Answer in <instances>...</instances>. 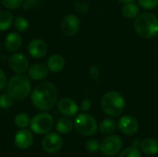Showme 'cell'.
<instances>
[{"instance_id": "1", "label": "cell", "mask_w": 158, "mask_h": 157, "mask_svg": "<svg viewBox=\"0 0 158 157\" xmlns=\"http://www.w3.org/2000/svg\"><path fill=\"white\" fill-rule=\"evenodd\" d=\"M56 87L51 82H41L34 87L31 99L33 105L41 111H49L57 101Z\"/></svg>"}, {"instance_id": "2", "label": "cell", "mask_w": 158, "mask_h": 157, "mask_svg": "<svg viewBox=\"0 0 158 157\" xmlns=\"http://www.w3.org/2000/svg\"><path fill=\"white\" fill-rule=\"evenodd\" d=\"M136 33L144 38L152 39L158 34V19L151 12H143L137 16L133 23Z\"/></svg>"}, {"instance_id": "3", "label": "cell", "mask_w": 158, "mask_h": 157, "mask_svg": "<svg viewBox=\"0 0 158 157\" xmlns=\"http://www.w3.org/2000/svg\"><path fill=\"white\" fill-rule=\"evenodd\" d=\"M101 106L105 114L112 118L121 116L125 108V100L123 95L117 91L106 93L101 99Z\"/></svg>"}, {"instance_id": "4", "label": "cell", "mask_w": 158, "mask_h": 157, "mask_svg": "<svg viewBox=\"0 0 158 157\" xmlns=\"http://www.w3.org/2000/svg\"><path fill=\"white\" fill-rule=\"evenodd\" d=\"M31 81L25 75L13 76L6 84V93L15 100H23L31 93Z\"/></svg>"}, {"instance_id": "5", "label": "cell", "mask_w": 158, "mask_h": 157, "mask_svg": "<svg viewBox=\"0 0 158 157\" xmlns=\"http://www.w3.org/2000/svg\"><path fill=\"white\" fill-rule=\"evenodd\" d=\"M74 128L78 133L83 136H93L97 132L98 124L96 119L89 114H80L74 121Z\"/></svg>"}, {"instance_id": "6", "label": "cell", "mask_w": 158, "mask_h": 157, "mask_svg": "<svg viewBox=\"0 0 158 157\" xmlns=\"http://www.w3.org/2000/svg\"><path fill=\"white\" fill-rule=\"evenodd\" d=\"M31 130L36 134H45L48 133L53 126H54V119L53 117L45 112L39 113L35 115L31 119Z\"/></svg>"}, {"instance_id": "7", "label": "cell", "mask_w": 158, "mask_h": 157, "mask_svg": "<svg viewBox=\"0 0 158 157\" xmlns=\"http://www.w3.org/2000/svg\"><path fill=\"white\" fill-rule=\"evenodd\" d=\"M122 147V140L118 135H109L100 143V151L106 156H114L119 153Z\"/></svg>"}, {"instance_id": "8", "label": "cell", "mask_w": 158, "mask_h": 157, "mask_svg": "<svg viewBox=\"0 0 158 157\" xmlns=\"http://www.w3.org/2000/svg\"><path fill=\"white\" fill-rule=\"evenodd\" d=\"M63 141L61 137L55 132L48 133L42 142V147L47 154H56L62 147Z\"/></svg>"}, {"instance_id": "9", "label": "cell", "mask_w": 158, "mask_h": 157, "mask_svg": "<svg viewBox=\"0 0 158 157\" xmlns=\"http://www.w3.org/2000/svg\"><path fill=\"white\" fill-rule=\"evenodd\" d=\"M8 66L15 73L22 74L29 68V60L23 54L14 53L8 58Z\"/></svg>"}, {"instance_id": "10", "label": "cell", "mask_w": 158, "mask_h": 157, "mask_svg": "<svg viewBox=\"0 0 158 157\" xmlns=\"http://www.w3.org/2000/svg\"><path fill=\"white\" fill-rule=\"evenodd\" d=\"M80 19L74 14L66 15L61 22V31L66 36L75 35L80 29Z\"/></svg>"}, {"instance_id": "11", "label": "cell", "mask_w": 158, "mask_h": 157, "mask_svg": "<svg viewBox=\"0 0 158 157\" xmlns=\"http://www.w3.org/2000/svg\"><path fill=\"white\" fill-rule=\"evenodd\" d=\"M118 127L120 130L121 132H123L126 135H133L135 134L139 130V123L135 118L132 116H122L118 122Z\"/></svg>"}, {"instance_id": "12", "label": "cell", "mask_w": 158, "mask_h": 157, "mask_svg": "<svg viewBox=\"0 0 158 157\" xmlns=\"http://www.w3.org/2000/svg\"><path fill=\"white\" fill-rule=\"evenodd\" d=\"M28 52L33 58H43L47 53V44L42 39H33L28 45Z\"/></svg>"}, {"instance_id": "13", "label": "cell", "mask_w": 158, "mask_h": 157, "mask_svg": "<svg viewBox=\"0 0 158 157\" xmlns=\"http://www.w3.org/2000/svg\"><path fill=\"white\" fill-rule=\"evenodd\" d=\"M33 142L32 133L26 129H21L19 130L14 138L15 145L19 149H28L31 146Z\"/></svg>"}, {"instance_id": "14", "label": "cell", "mask_w": 158, "mask_h": 157, "mask_svg": "<svg viewBox=\"0 0 158 157\" xmlns=\"http://www.w3.org/2000/svg\"><path fill=\"white\" fill-rule=\"evenodd\" d=\"M58 110L61 114L66 117H73L79 111V106L77 103L69 97H65L59 100L58 102Z\"/></svg>"}, {"instance_id": "15", "label": "cell", "mask_w": 158, "mask_h": 157, "mask_svg": "<svg viewBox=\"0 0 158 157\" xmlns=\"http://www.w3.org/2000/svg\"><path fill=\"white\" fill-rule=\"evenodd\" d=\"M49 69L47 66L42 63L33 64L29 68L28 75L33 81H42L48 76Z\"/></svg>"}, {"instance_id": "16", "label": "cell", "mask_w": 158, "mask_h": 157, "mask_svg": "<svg viewBox=\"0 0 158 157\" xmlns=\"http://www.w3.org/2000/svg\"><path fill=\"white\" fill-rule=\"evenodd\" d=\"M22 39L18 32H10L6 36L5 39V47L9 52H15L21 46Z\"/></svg>"}, {"instance_id": "17", "label": "cell", "mask_w": 158, "mask_h": 157, "mask_svg": "<svg viewBox=\"0 0 158 157\" xmlns=\"http://www.w3.org/2000/svg\"><path fill=\"white\" fill-rule=\"evenodd\" d=\"M65 59L62 56L58 54L52 55L47 60V68L51 72L57 73L60 72L65 68Z\"/></svg>"}, {"instance_id": "18", "label": "cell", "mask_w": 158, "mask_h": 157, "mask_svg": "<svg viewBox=\"0 0 158 157\" xmlns=\"http://www.w3.org/2000/svg\"><path fill=\"white\" fill-rule=\"evenodd\" d=\"M141 151L148 155H155L158 154V141L154 138H146L140 143Z\"/></svg>"}, {"instance_id": "19", "label": "cell", "mask_w": 158, "mask_h": 157, "mask_svg": "<svg viewBox=\"0 0 158 157\" xmlns=\"http://www.w3.org/2000/svg\"><path fill=\"white\" fill-rule=\"evenodd\" d=\"M122 15L124 18L128 19H135L137 16L140 14V7L134 2L124 4L122 7Z\"/></svg>"}, {"instance_id": "20", "label": "cell", "mask_w": 158, "mask_h": 157, "mask_svg": "<svg viewBox=\"0 0 158 157\" xmlns=\"http://www.w3.org/2000/svg\"><path fill=\"white\" fill-rule=\"evenodd\" d=\"M73 127H74V122L69 118L66 117V118H60L57 121L56 129L58 133L67 134V133H69V132H70L72 130Z\"/></svg>"}, {"instance_id": "21", "label": "cell", "mask_w": 158, "mask_h": 157, "mask_svg": "<svg viewBox=\"0 0 158 157\" xmlns=\"http://www.w3.org/2000/svg\"><path fill=\"white\" fill-rule=\"evenodd\" d=\"M14 21L13 15L7 10L0 11V31H5L8 30Z\"/></svg>"}, {"instance_id": "22", "label": "cell", "mask_w": 158, "mask_h": 157, "mask_svg": "<svg viewBox=\"0 0 158 157\" xmlns=\"http://www.w3.org/2000/svg\"><path fill=\"white\" fill-rule=\"evenodd\" d=\"M117 128V123L113 118H105L99 125L100 131L104 135H111Z\"/></svg>"}, {"instance_id": "23", "label": "cell", "mask_w": 158, "mask_h": 157, "mask_svg": "<svg viewBox=\"0 0 158 157\" xmlns=\"http://www.w3.org/2000/svg\"><path fill=\"white\" fill-rule=\"evenodd\" d=\"M14 123L19 129H26L30 125L31 119L26 113H19L16 116L14 119Z\"/></svg>"}, {"instance_id": "24", "label": "cell", "mask_w": 158, "mask_h": 157, "mask_svg": "<svg viewBox=\"0 0 158 157\" xmlns=\"http://www.w3.org/2000/svg\"><path fill=\"white\" fill-rule=\"evenodd\" d=\"M14 26H15V29L18 31H20V32H23L25 31L28 27H29V22L28 20L23 18V17H17L15 19V22H14Z\"/></svg>"}, {"instance_id": "25", "label": "cell", "mask_w": 158, "mask_h": 157, "mask_svg": "<svg viewBox=\"0 0 158 157\" xmlns=\"http://www.w3.org/2000/svg\"><path fill=\"white\" fill-rule=\"evenodd\" d=\"M118 157H142V153L136 146H131L121 152Z\"/></svg>"}, {"instance_id": "26", "label": "cell", "mask_w": 158, "mask_h": 157, "mask_svg": "<svg viewBox=\"0 0 158 157\" xmlns=\"http://www.w3.org/2000/svg\"><path fill=\"white\" fill-rule=\"evenodd\" d=\"M13 101L14 99L10 94H8L7 93H3L0 95V107L3 109L9 108L13 105Z\"/></svg>"}, {"instance_id": "27", "label": "cell", "mask_w": 158, "mask_h": 157, "mask_svg": "<svg viewBox=\"0 0 158 157\" xmlns=\"http://www.w3.org/2000/svg\"><path fill=\"white\" fill-rule=\"evenodd\" d=\"M139 6L146 10H152L158 6V0H138Z\"/></svg>"}, {"instance_id": "28", "label": "cell", "mask_w": 158, "mask_h": 157, "mask_svg": "<svg viewBox=\"0 0 158 157\" xmlns=\"http://www.w3.org/2000/svg\"><path fill=\"white\" fill-rule=\"evenodd\" d=\"M85 148H86V150H87L89 153L94 154V153H96V152L100 149V144H99V143H98L96 140H94V139H90V140H88V141L86 142V143H85Z\"/></svg>"}, {"instance_id": "29", "label": "cell", "mask_w": 158, "mask_h": 157, "mask_svg": "<svg viewBox=\"0 0 158 157\" xmlns=\"http://www.w3.org/2000/svg\"><path fill=\"white\" fill-rule=\"evenodd\" d=\"M3 6L8 9H17L23 4V0H2Z\"/></svg>"}, {"instance_id": "30", "label": "cell", "mask_w": 158, "mask_h": 157, "mask_svg": "<svg viewBox=\"0 0 158 157\" xmlns=\"http://www.w3.org/2000/svg\"><path fill=\"white\" fill-rule=\"evenodd\" d=\"M99 68L96 66V65H93L90 67L89 68V75H90V78L92 80H97L98 77H99Z\"/></svg>"}, {"instance_id": "31", "label": "cell", "mask_w": 158, "mask_h": 157, "mask_svg": "<svg viewBox=\"0 0 158 157\" xmlns=\"http://www.w3.org/2000/svg\"><path fill=\"white\" fill-rule=\"evenodd\" d=\"M6 84H7L6 76L5 72L2 69H0V91L4 90L6 87Z\"/></svg>"}, {"instance_id": "32", "label": "cell", "mask_w": 158, "mask_h": 157, "mask_svg": "<svg viewBox=\"0 0 158 157\" xmlns=\"http://www.w3.org/2000/svg\"><path fill=\"white\" fill-rule=\"evenodd\" d=\"M91 106H92V103L89 98H85L82 100V102L81 104V108L82 111H84V112L89 111L91 109Z\"/></svg>"}, {"instance_id": "33", "label": "cell", "mask_w": 158, "mask_h": 157, "mask_svg": "<svg viewBox=\"0 0 158 157\" xmlns=\"http://www.w3.org/2000/svg\"><path fill=\"white\" fill-rule=\"evenodd\" d=\"M118 2L122 3V4H127V3H131L134 2V0H118Z\"/></svg>"}, {"instance_id": "34", "label": "cell", "mask_w": 158, "mask_h": 157, "mask_svg": "<svg viewBox=\"0 0 158 157\" xmlns=\"http://www.w3.org/2000/svg\"><path fill=\"white\" fill-rule=\"evenodd\" d=\"M140 143H141V142H140V141H138V140H137V141H136V140H134V141H133V145H134V146L140 145Z\"/></svg>"}, {"instance_id": "35", "label": "cell", "mask_w": 158, "mask_h": 157, "mask_svg": "<svg viewBox=\"0 0 158 157\" xmlns=\"http://www.w3.org/2000/svg\"><path fill=\"white\" fill-rule=\"evenodd\" d=\"M0 1H2V0H0Z\"/></svg>"}]
</instances>
